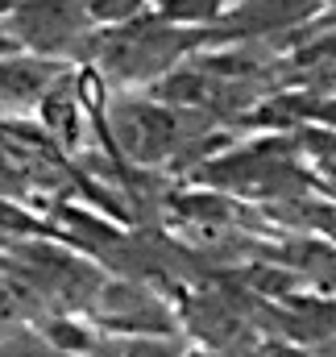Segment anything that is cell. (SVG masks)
Here are the masks:
<instances>
[{"label":"cell","mask_w":336,"mask_h":357,"mask_svg":"<svg viewBox=\"0 0 336 357\" xmlns=\"http://www.w3.org/2000/svg\"><path fill=\"white\" fill-rule=\"evenodd\" d=\"M142 4H146V0H84L87 17H91V21H104V25H121V21H129Z\"/></svg>","instance_id":"3957f363"},{"label":"cell","mask_w":336,"mask_h":357,"mask_svg":"<svg viewBox=\"0 0 336 357\" xmlns=\"http://www.w3.org/2000/svg\"><path fill=\"white\" fill-rule=\"evenodd\" d=\"M224 0H162V17L167 21H212L220 17Z\"/></svg>","instance_id":"7a4b0ae2"},{"label":"cell","mask_w":336,"mask_h":357,"mask_svg":"<svg viewBox=\"0 0 336 357\" xmlns=\"http://www.w3.org/2000/svg\"><path fill=\"white\" fill-rule=\"evenodd\" d=\"M8 17H13V38H25L38 50L71 46L91 25L84 0H17Z\"/></svg>","instance_id":"6da1fadb"},{"label":"cell","mask_w":336,"mask_h":357,"mask_svg":"<svg viewBox=\"0 0 336 357\" xmlns=\"http://www.w3.org/2000/svg\"><path fill=\"white\" fill-rule=\"evenodd\" d=\"M13 4H17V0H0V17H4V13H13Z\"/></svg>","instance_id":"277c9868"}]
</instances>
